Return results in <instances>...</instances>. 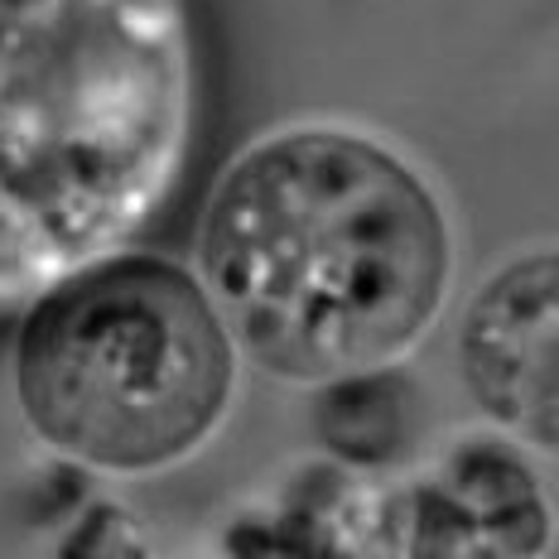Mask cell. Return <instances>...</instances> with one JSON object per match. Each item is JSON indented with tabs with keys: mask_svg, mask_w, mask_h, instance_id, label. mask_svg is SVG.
I'll list each match as a JSON object with an SVG mask.
<instances>
[{
	"mask_svg": "<svg viewBox=\"0 0 559 559\" xmlns=\"http://www.w3.org/2000/svg\"><path fill=\"white\" fill-rule=\"evenodd\" d=\"M231 343L280 381L386 371L444 305L453 241L439 198L386 145L305 126L255 140L217 179L198 231Z\"/></svg>",
	"mask_w": 559,
	"mask_h": 559,
	"instance_id": "cell-1",
	"label": "cell"
},
{
	"mask_svg": "<svg viewBox=\"0 0 559 559\" xmlns=\"http://www.w3.org/2000/svg\"><path fill=\"white\" fill-rule=\"evenodd\" d=\"M183 0H0V309L126 251L189 165Z\"/></svg>",
	"mask_w": 559,
	"mask_h": 559,
	"instance_id": "cell-2",
	"label": "cell"
},
{
	"mask_svg": "<svg viewBox=\"0 0 559 559\" xmlns=\"http://www.w3.org/2000/svg\"><path fill=\"white\" fill-rule=\"evenodd\" d=\"M237 343L203 280L165 255H102L29 305L15 395L53 453L97 473H159L223 425Z\"/></svg>",
	"mask_w": 559,
	"mask_h": 559,
	"instance_id": "cell-3",
	"label": "cell"
},
{
	"mask_svg": "<svg viewBox=\"0 0 559 559\" xmlns=\"http://www.w3.org/2000/svg\"><path fill=\"white\" fill-rule=\"evenodd\" d=\"M459 367L487 419L559 453V251L521 255L477 289Z\"/></svg>",
	"mask_w": 559,
	"mask_h": 559,
	"instance_id": "cell-4",
	"label": "cell"
},
{
	"mask_svg": "<svg viewBox=\"0 0 559 559\" xmlns=\"http://www.w3.org/2000/svg\"><path fill=\"white\" fill-rule=\"evenodd\" d=\"M386 545L395 550L535 555L550 540V507L531 468L492 439H468L429 477L386 502Z\"/></svg>",
	"mask_w": 559,
	"mask_h": 559,
	"instance_id": "cell-5",
	"label": "cell"
},
{
	"mask_svg": "<svg viewBox=\"0 0 559 559\" xmlns=\"http://www.w3.org/2000/svg\"><path fill=\"white\" fill-rule=\"evenodd\" d=\"M391 391H395V381H386L381 371L333 381V395L323 401V415H319L329 449L357 463L386 459L405 435V411L391 405Z\"/></svg>",
	"mask_w": 559,
	"mask_h": 559,
	"instance_id": "cell-6",
	"label": "cell"
}]
</instances>
